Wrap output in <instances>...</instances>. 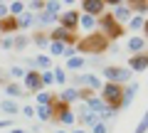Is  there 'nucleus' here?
<instances>
[{
    "label": "nucleus",
    "instance_id": "nucleus-1",
    "mask_svg": "<svg viewBox=\"0 0 148 133\" xmlns=\"http://www.w3.org/2000/svg\"><path fill=\"white\" fill-rule=\"evenodd\" d=\"M106 49H109V40L101 35V32H91V35H86V37L77 40V52L79 54H104Z\"/></svg>",
    "mask_w": 148,
    "mask_h": 133
},
{
    "label": "nucleus",
    "instance_id": "nucleus-2",
    "mask_svg": "<svg viewBox=\"0 0 148 133\" xmlns=\"http://www.w3.org/2000/svg\"><path fill=\"white\" fill-rule=\"evenodd\" d=\"M96 30H99L101 35H104L106 40H109V42H111V40L123 37V32H126V30H123V27L119 25L116 20H114V17H111V12H109V10H106L104 15H101L99 20H96Z\"/></svg>",
    "mask_w": 148,
    "mask_h": 133
},
{
    "label": "nucleus",
    "instance_id": "nucleus-3",
    "mask_svg": "<svg viewBox=\"0 0 148 133\" xmlns=\"http://www.w3.org/2000/svg\"><path fill=\"white\" fill-rule=\"evenodd\" d=\"M101 79L109 81V84L126 86V84H131L133 72L128 69V67H104V69H101Z\"/></svg>",
    "mask_w": 148,
    "mask_h": 133
},
{
    "label": "nucleus",
    "instance_id": "nucleus-4",
    "mask_svg": "<svg viewBox=\"0 0 148 133\" xmlns=\"http://www.w3.org/2000/svg\"><path fill=\"white\" fill-rule=\"evenodd\" d=\"M99 96H101V101H104L106 106H111V108H116V111H119V106H121V96H123V86L104 81V89L99 91Z\"/></svg>",
    "mask_w": 148,
    "mask_h": 133
},
{
    "label": "nucleus",
    "instance_id": "nucleus-5",
    "mask_svg": "<svg viewBox=\"0 0 148 133\" xmlns=\"http://www.w3.org/2000/svg\"><path fill=\"white\" fill-rule=\"evenodd\" d=\"M72 81H74V86H77V89H89V91H94V94L104 89V79H101V76H96V74H91V72H79Z\"/></svg>",
    "mask_w": 148,
    "mask_h": 133
},
{
    "label": "nucleus",
    "instance_id": "nucleus-6",
    "mask_svg": "<svg viewBox=\"0 0 148 133\" xmlns=\"http://www.w3.org/2000/svg\"><path fill=\"white\" fill-rule=\"evenodd\" d=\"M79 12L99 20V17L106 12V3H104V0H82V3H79Z\"/></svg>",
    "mask_w": 148,
    "mask_h": 133
},
{
    "label": "nucleus",
    "instance_id": "nucleus-7",
    "mask_svg": "<svg viewBox=\"0 0 148 133\" xmlns=\"http://www.w3.org/2000/svg\"><path fill=\"white\" fill-rule=\"evenodd\" d=\"M74 108V106H72ZM74 118H77V123L79 126H94V123H99V116H96L94 111H89V106L86 104H79V106L74 108Z\"/></svg>",
    "mask_w": 148,
    "mask_h": 133
},
{
    "label": "nucleus",
    "instance_id": "nucleus-8",
    "mask_svg": "<svg viewBox=\"0 0 148 133\" xmlns=\"http://www.w3.org/2000/svg\"><path fill=\"white\" fill-rule=\"evenodd\" d=\"M57 25L64 27L67 32H74L77 35V30H79V10H62Z\"/></svg>",
    "mask_w": 148,
    "mask_h": 133
},
{
    "label": "nucleus",
    "instance_id": "nucleus-9",
    "mask_svg": "<svg viewBox=\"0 0 148 133\" xmlns=\"http://www.w3.org/2000/svg\"><path fill=\"white\" fill-rule=\"evenodd\" d=\"M47 37H49V42H62V44H67V47H74V44H77V40H79L74 32H67L64 27H59V25L49 32Z\"/></svg>",
    "mask_w": 148,
    "mask_h": 133
},
{
    "label": "nucleus",
    "instance_id": "nucleus-10",
    "mask_svg": "<svg viewBox=\"0 0 148 133\" xmlns=\"http://www.w3.org/2000/svg\"><path fill=\"white\" fill-rule=\"evenodd\" d=\"M22 89L27 91V94H37V91H42V79H40V72L37 69H27L25 79H22Z\"/></svg>",
    "mask_w": 148,
    "mask_h": 133
},
{
    "label": "nucleus",
    "instance_id": "nucleus-11",
    "mask_svg": "<svg viewBox=\"0 0 148 133\" xmlns=\"http://www.w3.org/2000/svg\"><path fill=\"white\" fill-rule=\"evenodd\" d=\"M109 12H111V17H114L121 27L128 25V20H131V15H133L131 8H128V3H119V0H116V5H114V10H109Z\"/></svg>",
    "mask_w": 148,
    "mask_h": 133
},
{
    "label": "nucleus",
    "instance_id": "nucleus-12",
    "mask_svg": "<svg viewBox=\"0 0 148 133\" xmlns=\"http://www.w3.org/2000/svg\"><path fill=\"white\" fill-rule=\"evenodd\" d=\"M57 99H59V101H64V104H69V106H72L74 101L82 104V89H77V86H64V89H59Z\"/></svg>",
    "mask_w": 148,
    "mask_h": 133
},
{
    "label": "nucleus",
    "instance_id": "nucleus-13",
    "mask_svg": "<svg viewBox=\"0 0 148 133\" xmlns=\"http://www.w3.org/2000/svg\"><path fill=\"white\" fill-rule=\"evenodd\" d=\"M138 89H141V86H138L136 81H131V84L123 86V96H121V106H119V111H123V108H128V106L133 104V99H136Z\"/></svg>",
    "mask_w": 148,
    "mask_h": 133
},
{
    "label": "nucleus",
    "instance_id": "nucleus-14",
    "mask_svg": "<svg viewBox=\"0 0 148 133\" xmlns=\"http://www.w3.org/2000/svg\"><path fill=\"white\" fill-rule=\"evenodd\" d=\"M128 69L138 72V74L148 69V49H146V52H141V54H133V57L128 59Z\"/></svg>",
    "mask_w": 148,
    "mask_h": 133
},
{
    "label": "nucleus",
    "instance_id": "nucleus-15",
    "mask_svg": "<svg viewBox=\"0 0 148 133\" xmlns=\"http://www.w3.org/2000/svg\"><path fill=\"white\" fill-rule=\"evenodd\" d=\"M126 49L131 52V57H133V54H141V52H146V37H141V35H133V37H128Z\"/></svg>",
    "mask_w": 148,
    "mask_h": 133
},
{
    "label": "nucleus",
    "instance_id": "nucleus-16",
    "mask_svg": "<svg viewBox=\"0 0 148 133\" xmlns=\"http://www.w3.org/2000/svg\"><path fill=\"white\" fill-rule=\"evenodd\" d=\"M0 111L5 113L8 118H12V116H20V104H17L15 99H0Z\"/></svg>",
    "mask_w": 148,
    "mask_h": 133
},
{
    "label": "nucleus",
    "instance_id": "nucleus-17",
    "mask_svg": "<svg viewBox=\"0 0 148 133\" xmlns=\"http://www.w3.org/2000/svg\"><path fill=\"white\" fill-rule=\"evenodd\" d=\"M57 22H59V17L52 15V12H47V10H42V12H37V15H35L37 30H40V27H47V25H57Z\"/></svg>",
    "mask_w": 148,
    "mask_h": 133
},
{
    "label": "nucleus",
    "instance_id": "nucleus-18",
    "mask_svg": "<svg viewBox=\"0 0 148 133\" xmlns=\"http://www.w3.org/2000/svg\"><path fill=\"white\" fill-rule=\"evenodd\" d=\"M5 94H8V99H22V96H30L25 89H22V84H17V81H8L5 84Z\"/></svg>",
    "mask_w": 148,
    "mask_h": 133
},
{
    "label": "nucleus",
    "instance_id": "nucleus-19",
    "mask_svg": "<svg viewBox=\"0 0 148 133\" xmlns=\"http://www.w3.org/2000/svg\"><path fill=\"white\" fill-rule=\"evenodd\" d=\"M12 32H17V20L15 17H3V20H0V35H5V37H10Z\"/></svg>",
    "mask_w": 148,
    "mask_h": 133
},
{
    "label": "nucleus",
    "instance_id": "nucleus-20",
    "mask_svg": "<svg viewBox=\"0 0 148 133\" xmlns=\"http://www.w3.org/2000/svg\"><path fill=\"white\" fill-rule=\"evenodd\" d=\"M32 25H35V15H32L30 10H25L20 17H17V30H20V35H22L25 30H30Z\"/></svg>",
    "mask_w": 148,
    "mask_h": 133
},
{
    "label": "nucleus",
    "instance_id": "nucleus-21",
    "mask_svg": "<svg viewBox=\"0 0 148 133\" xmlns=\"http://www.w3.org/2000/svg\"><path fill=\"white\" fill-rule=\"evenodd\" d=\"M82 104H86V106H89V111H94L96 116H99V113H101V111H104V108H106V104L101 101V96H99V94L89 96V99H86V101H82Z\"/></svg>",
    "mask_w": 148,
    "mask_h": 133
},
{
    "label": "nucleus",
    "instance_id": "nucleus-22",
    "mask_svg": "<svg viewBox=\"0 0 148 133\" xmlns=\"http://www.w3.org/2000/svg\"><path fill=\"white\" fill-rule=\"evenodd\" d=\"M54 99H57V94H52V91H47V89H42V91H37V94H35L37 106H52Z\"/></svg>",
    "mask_w": 148,
    "mask_h": 133
},
{
    "label": "nucleus",
    "instance_id": "nucleus-23",
    "mask_svg": "<svg viewBox=\"0 0 148 133\" xmlns=\"http://www.w3.org/2000/svg\"><path fill=\"white\" fill-rule=\"evenodd\" d=\"M54 121H57V123H62V126H74V123H77V118H74V108L69 106L67 111L57 113V116H54Z\"/></svg>",
    "mask_w": 148,
    "mask_h": 133
},
{
    "label": "nucleus",
    "instance_id": "nucleus-24",
    "mask_svg": "<svg viewBox=\"0 0 148 133\" xmlns=\"http://www.w3.org/2000/svg\"><path fill=\"white\" fill-rule=\"evenodd\" d=\"M79 27L86 32V35L96 32V17H89V15H82L79 12Z\"/></svg>",
    "mask_w": 148,
    "mask_h": 133
},
{
    "label": "nucleus",
    "instance_id": "nucleus-25",
    "mask_svg": "<svg viewBox=\"0 0 148 133\" xmlns=\"http://www.w3.org/2000/svg\"><path fill=\"white\" fill-rule=\"evenodd\" d=\"M25 74H27V69H25V67H20V64H15V67H10V69H8V79L17 81V84H22Z\"/></svg>",
    "mask_w": 148,
    "mask_h": 133
},
{
    "label": "nucleus",
    "instance_id": "nucleus-26",
    "mask_svg": "<svg viewBox=\"0 0 148 133\" xmlns=\"http://www.w3.org/2000/svg\"><path fill=\"white\" fill-rule=\"evenodd\" d=\"M35 67H37V72H47V69H52V59H49L45 52H40L35 57Z\"/></svg>",
    "mask_w": 148,
    "mask_h": 133
},
{
    "label": "nucleus",
    "instance_id": "nucleus-27",
    "mask_svg": "<svg viewBox=\"0 0 148 133\" xmlns=\"http://www.w3.org/2000/svg\"><path fill=\"white\" fill-rule=\"evenodd\" d=\"M35 116L40 118V121H54L52 106H35Z\"/></svg>",
    "mask_w": 148,
    "mask_h": 133
},
{
    "label": "nucleus",
    "instance_id": "nucleus-28",
    "mask_svg": "<svg viewBox=\"0 0 148 133\" xmlns=\"http://www.w3.org/2000/svg\"><path fill=\"white\" fill-rule=\"evenodd\" d=\"M128 8H131V12L133 15H146L148 12V0H133V3H128Z\"/></svg>",
    "mask_w": 148,
    "mask_h": 133
},
{
    "label": "nucleus",
    "instance_id": "nucleus-29",
    "mask_svg": "<svg viewBox=\"0 0 148 133\" xmlns=\"http://www.w3.org/2000/svg\"><path fill=\"white\" fill-rule=\"evenodd\" d=\"M67 49V44H62V42H49V47H47V57L49 59H54V57H62V52Z\"/></svg>",
    "mask_w": 148,
    "mask_h": 133
},
{
    "label": "nucleus",
    "instance_id": "nucleus-30",
    "mask_svg": "<svg viewBox=\"0 0 148 133\" xmlns=\"http://www.w3.org/2000/svg\"><path fill=\"white\" fill-rule=\"evenodd\" d=\"M84 67H86V59L82 57V54H77V57L67 59V69H74L77 74H79V69H84Z\"/></svg>",
    "mask_w": 148,
    "mask_h": 133
},
{
    "label": "nucleus",
    "instance_id": "nucleus-31",
    "mask_svg": "<svg viewBox=\"0 0 148 133\" xmlns=\"http://www.w3.org/2000/svg\"><path fill=\"white\" fill-rule=\"evenodd\" d=\"M8 8H10V17H15V20H17V17H20L22 12L27 10V3H22V0H15V3H10Z\"/></svg>",
    "mask_w": 148,
    "mask_h": 133
},
{
    "label": "nucleus",
    "instance_id": "nucleus-32",
    "mask_svg": "<svg viewBox=\"0 0 148 133\" xmlns=\"http://www.w3.org/2000/svg\"><path fill=\"white\" fill-rule=\"evenodd\" d=\"M32 42H35L40 49H47V47H49V37L45 35V32H40V30H37L35 35H32Z\"/></svg>",
    "mask_w": 148,
    "mask_h": 133
},
{
    "label": "nucleus",
    "instance_id": "nucleus-33",
    "mask_svg": "<svg viewBox=\"0 0 148 133\" xmlns=\"http://www.w3.org/2000/svg\"><path fill=\"white\" fill-rule=\"evenodd\" d=\"M116 116H119V111H116V108H111V106H106L104 111L99 113V121H101V123H106V126H109V121H114V118H116Z\"/></svg>",
    "mask_w": 148,
    "mask_h": 133
},
{
    "label": "nucleus",
    "instance_id": "nucleus-34",
    "mask_svg": "<svg viewBox=\"0 0 148 133\" xmlns=\"http://www.w3.org/2000/svg\"><path fill=\"white\" fill-rule=\"evenodd\" d=\"M52 74H54V84L64 89V86H67V72L59 69V67H52Z\"/></svg>",
    "mask_w": 148,
    "mask_h": 133
},
{
    "label": "nucleus",
    "instance_id": "nucleus-35",
    "mask_svg": "<svg viewBox=\"0 0 148 133\" xmlns=\"http://www.w3.org/2000/svg\"><path fill=\"white\" fill-rule=\"evenodd\" d=\"M27 44H30V37H27V35H15V37H12V47H15L17 52H22Z\"/></svg>",
    "mask_w": 148,
    "mask_h": 133
},
{
    "label": "nucleus",
    "instance_id": "nucleus-36",
    "mask_svg": "<svg viewBox=\"0 0 148 133\" xmlns=\"http://www.w3.org/2000/svg\"><path fill=\"white\" fill-rule=\"evenodd\" d=\"M45 10L59 17V15H62V3H57V0H49V3H45Z\"/></svg>",
    "mask_w": 148,
    "mask_h": 133
},
{
    "label": "nucleus",
    "instance_id": "nucleus-37",
    "mask_svg": "<svg viewBox=\"0 0 148 133\" xmlns=\"http://www.w3.org/2000/svg\"><path fill=\"white\" fill-rule=\"evenodd\" d=\"M143 22H146V17L131 15V20H128V30H143Z\"/></svg>",
    "mask_w": 148,
    "mask_h": 133
},
{
    "label": "nucleus",
    "instance_id": "nucleus-38",
    "mask_svg": "<svg viewBox=\"0 0 148 133\" xmlns=\"http://www.w3.org/2000/svg\"><path fill=\"white\" fill-rule=\"evenodd\" d=\"M40 79H42V86H45V89H47V86H52V84H54V74H52V69L40 72Z\"/></svg>",
    "mask_w": 148,
    "mask_h": 133
},
{
    "label": "nucleus",
    "instance_id": "nucleus-39",
    "mask_svg": "<svg viewBox=\"0 0 148 133\" xmlns=\"http://www.w3.org/2000/svg\"><path fill=\"white\" fill-rule=\"evenodd\" d=\"M27 8H30L32 15H37V12L45 10V0H32V3H27Z\"/></svg>",
    "mask_w": 148,
    "mask_h": 133
},
{
    "label": "nucleus",
    "instance_id": "nucleus-40",
    "mask_svg": "<svg viewBox=\"0 0 148 133\" xmlns=\"http://www.w3.org/2000/svg\"><path fill=\"white\" fill-rule=\"evenodd\" d=\"M136 133H148V108H146V113H143V118L138 121V126H136Z\"/></svg>",
    "mask_w": 148,
    "mask_h": 133
},
{
    "label": "nucleus",
    "instance_id": "nucleus-41",
    "mask_svg": "<svg viewBox=\"0 0 148 133\" xmlns=\"http://www.w3.org/2000/svg\"><path fill=\"white\" fill-rule=\"evenodd\" d=\"M86 133H109V126L99 121V123H94V126H91V128H89Z\"/></svg>",
    "mask_w": 148,
    "mask_h": 133
},
{
    "label": "nucleus",
    "instance_id": "nucleus-42",
    "mask_svg": "<svg viewBox=\"0 0 148 133\" xmlns=\"http://www.w3.org/2000/svg\"><path fill=\"white\" fill-rule=\"evenodd\" d=\"M0 49H5V52H15V47H12V37H3V40H0Z\"/></svg>",
    "mask_w": 148,
    "mask_h": 133
},
{
    "label": "nucleus",
    "instance_id": "nucleus-43",
    "mask_svg": "<svg viewBox=\"0 0 148 133\" xmlns=\"http://www.w3.org/2000/svg\"><path fill=\"white\" fill-rule=\"evenodd\" d=\"M20 113L25 118H35V106H30V104H25V106H20Z\"/></svg>",
    "mask_w": 148,
    "mask_h": 133
},
{
    "label": "nucleus",
    "instance_id": "nucleus-44",
    "mask_svg": "<svg viewBox=\"0 0 148 133\" xmlns=\"http://www.w3.org/2000/svg\"><path fill=\"white\" fill-rule=\"evenodd\" d=\"M77 54H79V52H77V44H74V47H67V49H64L62 57H64V59H72V57H77Z\"/></svg>",
    "mask_w": 148,
    "mask_h": 133
},
{
    "label": "nucleus",
    "instance_id": "nucleus-45",
    "mask_svg": "<svg viewBox=\"0 0 148 133\" xmlns=\"http://www.w3.org/2000/svg\"><path fill=\"white\" fill-rule=\"evenodd\" d=\"M10 15V8H8V3H0V20L3 17H8Z\"/></svg>",
    "mask_w": 148,
    "mask_h": 133
},
{
    "label": "nucleus",
    "instance_id": "nucleus-46",
    "mask_svg": "<svg viewBox=\"0 0 148 133\" xmlns=\"http://www.w3.org/2000/svg\"><path fill=\"white\" fill-rule=\"evenodd\" d=\"M0 128H12V118H0Z\"/></svg>",
    "mask_w": 148,
    "mask_h": 133
},
{
    "label": "nucleus",
    "instance_id": "nucleus-47",
    "mask_svg": "<svg viewBox=\"0 0 148 133\" xmlns=\"http://www.w3.org/2000/svg\"><path fill=\"white\" fill-rule=\"evenodd\" d=\"M69 133H86V128H72Z\"/></svg>",
    "mask_w": 148,
    "mask_h": 133
},
{
    "label": "nucleus",
    "instance_id": "nucleus-48",
    "mask_svg": "<svg viewBox=\"0 0 148 133\" xmlns=\"http://www.w3.org/2000/svg\"><path fill=\"white\" fill-rule=\"evenodd\" d=\"M143 32H146V37H148V17H146V22H143Z\"/></svg>",
    "mask_w": 148,
    "mask_h": 133
},
{
    "label": "nucleus",
    "instance_id": "nucleus-49",
    "mask_svg": "<svg viewBox=\"0 0 148 133\" xmlns=\"http://www.w3.org/2000/svg\"><path fill=\"white\" fill-rule=\"evenodd\" d=\"M10 133H27V131H22V128H12Z\"/></svg>",
    "mask_w": 148,
    "mask_h": 133
},
{
    "label": "nucleus",
    "instance_id": "nucleus-50",
    "mask_svg": "<svg viewBox=\"0 0 148 133\" xmlns=\"http://www.w3.org/2000/svg\"><path fill=\"white\" fill-rule=\"evenodd\" d=\"M54 133H69V131H67V128H57V131H54Z\"/></svg>",
    "mask_w": 148,
    "mask_h": 133
}]
</instances>
